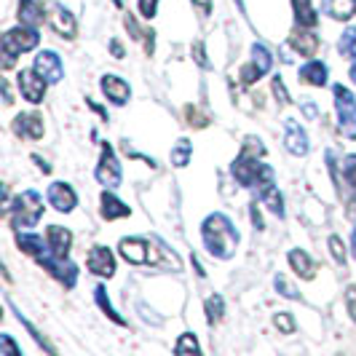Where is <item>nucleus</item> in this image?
<instances>
[{
    "label": "nucleus",
    "mask_w": 356,
    "mask_h": 356,
    "mask_svg": "<svg viewBox=\"0 0 356 356\" xmlns=\"http://www.w3.org/2000/svg\"><path fill=\"white\" fill-rule=\"evenodd\" d=\"M201 238H204V247L209 250V254L217 260H231L236 254V247H238V233L233 228V222L220 212L209 214L204 220Z\"/></svg>",
    "instance_id": "f257e3e1"
},
{
    "label": "nucleus",
    "mask_w": 356,
    "mask_h": 356,
    "mask_svg": "<svg viewBox=\"0 0 356 356\" xmlns=\"http://www.w3.org/2000/svg\"><path fill=\"white\" fill-rule=\"evenodd\" d=\"M38 40H40L38 27H30V24H19L14 30H8L3 35V67L8 70L22 51H33L38 46Z\"/></svg>",
    "instance_id": "f03ea898"
},
{
    "label": "nucleus",
    "mask_w": 356,
    "mask_h": 356,
    "mask_svg": "<svg viewBox=\"0 0 356 356\" xmlns=\"http://www.w3.org/2000/svg\"><path fill=\"white\" fill-rule=\"evenodd\" d=\"M6 209H8V217L17 228H33L43 217V198L38 196L35 191H22L14 198V204L6 207Z\"/></svg>",
    "instance_id": "7ed1b4c3"
},
{
    "label": "nucleus",
    "mask_w": 356,
    "mask_h": 356,
    "mask_svg": "<svg viewBox=\"0 0 356 356\" xmlns=\"http://www.w3.org/2000/svg\"><path fill=\"white\" fill-rule=\"evenodd\" d=\"M332 97H335V110H338V126L346 140H356V99L354 94L346 89L343 83L332 86Z\"/></svg>",
    "instance_id": "20e7f679"
},
{
    "label": "nucleus",
    "mask_w": 356,
    "mask_h": 356,
    "mask_svg": "<svg viewBox=\"0 0 356 356\" xmlns=\"http://www.w3.org/2000/svg\"><path fill=\"white\" fill-rule=\"evenodd\" d=\"M38 266L43 268V270H49L56 282H62V284L72 289L75 286V279H78V268L75 263L67 260V254H56V252H46V254H40L38 257Z\"/></svg>",
    "instance_id": "39448f33"
},
{
    "label": "nucleus",
    "mask_w": 356,
    "mask_h": 356,
    "mask_svg": "<svg viewBox=\"0 0 356 356\" xmlns=\"http://www.w3.org/2000/svg\"><path fill=\"white\" fill-rule=\"evenodd\" d=\"M270 67H273V56H270V51H268L263 43H254V46H252V59L241 67L238 81H241L244 86H252V83H257L263 75H268Z\"/></svg>",
    "instance_id": "423d86ee"
},
{
    "label": "nucleus",
    "mask_w": 356,
    "mask_h": 356,
    "mask_svg": "<svg viewBox=\"0 0 356 356\" xmlns=\"http://www.w3.org/2000/svg\"><path fill=\"white\" fill-rule=\"evenodd\" d=\"M97 179L105 185V188H118L121 179H124V172H121V163L115 159L113 147L107 143H102V156H99V163H97Z\"/></svg>",
    "instance_id": "0eeeda50"
},
{
    "label": "nucleus",
    "mask_w": 356,
    "mask_h": 356,
    "mask_svg": "<svg viewBox=\"0 0 356 356\" xmlns=\"http://www.w3.org/2000/svg\"><path fill=\"white\" fill-rule=\"evenodd\" d=\"M17 86H19V94H22L30 105H40V102H43V97H46V86H49V81H46L43 75H38L35 70H19Z\"/></svg>",
    "instance_id": "6e6552de"
},
{
    "label": "nucleus",
    "mask_w": 356,
    "mask_h": 356,
    "mask_svg": "<svg viewBox=\"0 0 356 356\" xmlns=\"http://www.w3.org/2000/svg\"><path fill=\"white\" fill-rule=\"evenodd\" d=\"M33 70L38 75H43L49 83H59L65 78V65H62V59H59L56 51H38L35 62H33Z\"/></svg>",
    "instance_id": "1a4fd4ad"
},
{
    "label": "nucleus",
    "mask_w": 356,
    "mask_h": 356,
    "mask_svg": "<svg viewBox=\"0 0 356 356\" xmlns=\"http://www.w3.org/2000/svg\"><path fill=\"white\" fill-rule=\"evenodd\" d=\"M86 268H89L94 276L113 279V273H115V257H113V252L107 250V247L97 244V247H91V250H89V257H86Z\"/></svg>",
    "instance_id": "9d476101"
},
{
    "label": "nucleus",
    "mask_w": 356,
    "mask_h": 356,
    "mask_svg": "<svg viewBox=\"0 0 356 356\" xmlns=\"http://www.w3.org/2000/svg\"><path fill=\"white\" fill-rule=\"evenodd\" d=\"M284 147L292 153V156H308V150H311V145H308V134H305V129L295 118H286L284 121Z\"/></svg>",
    "instance_id": "9b49d317"
},
{
    "label": "nucleus",
    "mask_w": 356,
    "mask_h": 356,
    "mask_svg": "<svg viewBox=\"0 0 356 356\" xmlns=\"http://www.w3.org/2000/svg\"><path fill=\"white\" fill-rule=\"evenodd\" d=\"M49 204H51L56 212L67 214L78 207V196L67 182H51L49 185Z\"/></svg>",
    "instance_id": "f8f14e48"
},
{
    "label": "nucleus",
    "mask_w": 356,
    "mask_h": 356,
    "mask_svg": "<svg viewBox=\"0 0 356 356\" xmlns=\"http://www.w3.org/2000/svg\"><path fill=\"white\" fill-rule=\"evenodd\" d=\"M99 89H102V94H105V97L110 99V102H113V105H126V102H129V97H131V89H129V83H126L124 78L113 75V72L102 75V81H99Z\"/></svg>",
    "instance_id": "ddd939ff"
},
{
    "label": "nucleus",
    "mask_w": 356,
    "mask_h": 356,
    "mask_svg": "<svg viewBox=\"0 0 356 356\" xmlns=\"http://www.w3.org/2000/svg\"><path fill=\"white\" fill-rule=\"evenodd\" d=\"M49 22H51V27L56 30V35L67 38V40H72V38H75V33H78L75 17H72V14L65 8V6H62V3H54V6H51Z\"/></svg>",
    "instance_id": "4468645a"
},
{
    "label": "nucleus",
    "mask_w": 356,
    "mask_h": 356,
    "mask_svg": "<svg viewBox=\"0 0 356 356\" xmlns=\"http://www.w3.org/2000/svg\"><path fill=\"white\" fill-rule=\"evenodd\" d=\"M14 131L19 137H27V140H40L46 126H43V115L38 113H22L14 118Z\"/></svg>",
    "instance_id": "2eb2a0df"
},
{
    "label": "nucleus",
    "mask_w": 356,
    "mask_h": 356,
    "mask_svg": "<svg viewBox=\"0 0 356 356\" xmlns=\"http://www.w3.org/2000/svg\"><path fill=\"white\" fill-rule=\"evenodd\" d=\"M289 43H292V49L300 54V56H316L319 51V35H314V33H308L305 27H298L292 35H289Z\"/></svg>",
    "instance_id": "dca6fc26"
},
{
    "label": "nucleus",
    "mask_w": 356,
    "mask_h": 356,
    "mask_svg": "<svg viewBox=\"0 0 356 356\" xmlns=\"http://www.w3.org/2000/svg\"><path fill=\"white\" fill-rule=\"evenodd\" d=\"M46 19V8L43 0H19V24H30V27H40Z\"/></svg>",
    "instance_id": "f3484780"
},
{
    "label": "nucleus",
    "mask_w": 356,
    "mask_h": 356,
    "mask_svg": "<svg viewBox=\"0 0 356 356\" xmlns=\"http://www.w3.org/2000/svg\"><path fill=\"white\" fill-rule=\"evenodd\" d=\"M257 196L263 201V207H266L270 214H276V217H284V198L279 193V188H276V182H268L263 188H257Z\"/></svg>",
    "instance_id": "a211bd4d"
},
{
    "label": "nucleus",
    "mask_w": 356,
    "mask_h": 356,
    "mask_svg": "<svg viewBox=\"0 0 356 356\" xmlns=\"http://www.w3.org/2000/svg\"><path fill=\"white\" fill-rule=\"evenodd\" d=\"M327 75H330V70L319 59H311V62H305L303 67H300V81H305L308 86H316V89L327 86Z\"/></svg>",
    "instance_id": "6ab92c4d"
},
{
    "label": "nucleus",
    "mask_w": 356,
    "mask_h": 356,
    "mask_svg": "<svg viewBox=\"0 0 356 356\" xmlns=\"http://www.w3.org/2000/svg\"><path fill=\"white\" fill-rule=\"evenodd\" d=\"M46 241H49L51 252H56V254H67L72 247V233L67 231V228H62V225H49Z\"/></svg>",
    "instance_id": "aec40b11"
},
{
    "label": "nucleus",
    "mask_w": 356,
    "mask_h": 356,
    "mask_svg": "<svg viewBox=\"0 0 356 356\" xmlns=\"http://www.w3.org/2000/svg\"><path fill=\"white\" fill-rule=\"evenodd\" d=\"M17 247L24 254H30V257H40V254H46V252L51 250L49 247V241H43L40 236H35V233H17Z\"/></svg>",
    "instance_id": "412c9836"
},
{
    "label": "nucleus",
    "mask_w": 356,
    "mask_h": 356,
    "mask_svg": "<svg viewBox=\"0 0 356 356\" xmlns=\"http://www.w3.org/2000/svg\"><path fill=\"white\" fill-rule=\"evenodd\" d=\"M286 260H289L292 270H295L300 279H314V276H316V266H314V260L308 257V252L292 250L289 254H286Z\"/></svg>",
    "instance_id": "4be33fe9"
},
{
    "label": "nucleus",
    "mask_w": 356,
    "mask_h": 356,
    "mask_svg": "<svg viewBox=\"0 0 356 356\" xmlns=\"http://www.w3.org/2000/svg\"><path fill=\"white\" fill-rule=\"evenodd\" d=\"M99 201H102V217H105L107 222H110V220H121V217H129V212H131V209L126 207L124 201H121L118 196H113L110 191H105Z\"/></svg>",
    "instance_id": "5701e85b"
},
{
    "label": "nucleus",
    "mask_w": 356,
    "mask_h": 356,
    "mask_svg": "<svg viewBox=\"0 0 356 356\" xmlns=\"http://www.w3.org/2000/svg\"><path fill=\"white\" fill-rule=\"evenodd\" d=\"M292 8H295V19L300 27H316L319 24V17L311 6V0H292Z\"/></svg>",
    "instance_id": "b1692460"
},
{
    "label": "nucleus",
    "mask_w": 356,
    "mask_h": 356,
    "mask_svg": "<svg viewBox=\"0 0 356 356\" xmlns=\"http://www.w3.org/2000/svg\"><path fill=\"white\" fill-rule=\"evenodd\" d=\"M191 156H193V143L191 140H185V137H179L175 147H172V163L182 169V166H188L191 163Z\"/></svg>",
    "instance_id": "393cba45"
},
{
    "label": "nucleus",
    "mask_w": 356,
    "mask_h": 356,
    "mask_svg": "<svg viewBox=\"0 0 356 356\" xmlns=\"http://www.w3.org/2000/svg\"><path fill=\"white\" fill-rule=\"evenodd\" d=\"M94 300H97V305L105 311V316H110V319L115 321V324H121V327H124L126 321L121 319L118 314H115V308H113V303H110V298H107V292H105V286H102V284L94 286Z\"/></svg>",
    "instance_id": "a878e982"
},
{
    "label": "nucleus",
    "mask_w": 356,
    "mask_h": 356,
    "mask_svg": "<svg viewBox=\"0 0 356 356\" xmlns=\"http://www.w3.org/2000/svg\"><path fill=\"white\" fill-rule=\"evenodd\" d=\"M330 14L335 19H351L356 14V0H330Z\"/></svg>",
    "instance_id": "bb28decb"
},
{
    "label": "nucleus",
    "mask_w": 356,
    "mask_h": 356,
    "mask_svg": "<svg viewBox=\"0 0 356 356\" xmlns=\"http://www.w3.org/2000/svg\"><path fill=\"white\" fill-rule=\"evenodd\" d=\"M204 311H207V321H209V324H217V321L222 319V311H225V303H222V298H220V295H212V298H207V303H204Z\"/></svg>",
    "instance_id": "cd10ccee"
},
{
    "label": "nucleus",
    "mask_w": 356,
    "mask_h": 356,
    "mask_svg": "<svg viewBox=\"0 0 356 356\" xmlns=\"http://www.w3.org/2000/svg\"><path fill=\"white\" fill-rule=\"evenodd\" d=\"M185 118H188V124L196 126V129H204V126L209 124V113H204V110L196 105L185 107Z\"/></svg>",
    "instance_id": "c85d7f7f"
},
{
    "label": "nucleus",
    "mask_w": 356,
    "mask_h": 356,
    "mask_svg": "<svg viewBox=\"0 0 356 356\" xmlns=\"http://www.w3.org/2000/svg\"><path fill=\"white\" fill-rule=\"evenodd\" d=\"M340 51L348 59H356V27H348L340 38Z\"/></svg>",
    "instance_id": "c756f323"
},
{
    "label": "nucleus",
    "mask_w": 356,
    "mask_h": 356,
    "mask_svg": "<svg viewBox=\"0 0 356 356\" xmlns=\"http://www.w3.org/2000/svg\"><path fill=\"white\" fill-rule=\"evenodd\" d=\"M340 163H343V179H346V185H351V191L356 193V156H346Z\"/></svg>",
    "instance_id": "7c9ffc66"
},
{
    "label": "nucleus",
    "mask_w": 356,
    "mask_h": 356,
    "mask_svg": "<svg viewBox=\"0 0 356 356\" xmlns=\"http://www.w3.org/2000/svg\"><path fill=\"white\" fill-rule=\"evenodd\" d=\"M330 254H332V260L338 263V266H346V244H343V238L340 236H330Z\"/></svg>",
    "instance_id": "2f4dec72"
},
{
    "label": "nucleus",
    "mask_w": 356,
    "mask_h": 356,
    "mask_svg": "<svg viewBox=\"0 0 356 356\" xmlns=\"http://www.w3.org/2000/svg\"><path fill=\"white\" fill-rule=\"evenodd\" d=\"M273 286L279 289V295H282V298H286V300H298V298H300V295H298V289L289 284V282H286V276H282V273L273 279Z\"/></svg>",
    "instance_id": "473e14b6"
},
{
    "label": "nucleus",
    "mask_w": 356,
    "mask_h": 356,
    "mask_svg": "<svg viewBox=\"0 0 356 356\" xmlns=\"http://www.w3.org/2000/svg\"><path fill=\"white\" fill-rule=\"evenodd\" d=\"M175 351H177V354H185V351H191V354H198V340H196V335L185 332V335H182V338L177 340Z\"/></svg>",
    "instance_id": "72a5a7b5"
},
{
    "label": "nucleus",
    "mask_w": 356,
    "mask_h": 356,
    "mask_svg": "<svg viewBox=\"0 0 356 356\" xmlns=\"http://www.w3.org/2000/svg\"><path fill=\"white\" fill-rule=\"evenodd\" d=\"M273 324H276V330L284 332V335H292V332H295V321H292V316H289L286 311L276 314V316H273Z\"/></svg>",
    "instance_id": "f704fd0d"
},
{
    "label": "nucleus",
    "mask_w": 356,
    "mask_h": 356,
    "mask_svg": "<svg viewBox=\"0 0 356 356\" xmlns=\"http://www.w3.org/2000/svg\"><path fill=\"white\" fill-rule=\"evenodd\" d=\"M159 11V0H140V14L145 19H153Z\"/></svg>",
    "instance_id": "c9c22d12"
},
{
    "label": "nucleus",
    "mask_w": 356,
    "mask_h": 356,
    "mask_svg": "<svg viewBox=\"0 0 356 356\" xmlns=\"http://www.w3.org/2000/svg\"><path fill=\"white\" fill-rule=\"evenodd\" d=\"M346 308H348L351 319L356 321V284H351L348 289H346Z\"/></svg>",
    "instance_id": "e433bc0d"
},
{
    "label": "nucleus",
    "mask_w": 356,
    "mask_h": 356,
    "mask_svg": "<svg viewBox=\"0 0 356 356\" xmlns=\"http://www.w3.org/2000/svg\"><path fill=\"white\" fill-rule=\"evenodd\" d=\"M273 94L279 97V102H282V105H289V94H286L284 81H282V78H273Z\"/></svg>",
    "instance_id": "4c0bfd02"
},
{
    "label": "nucleus",
    "mask_w": 356,
    "mask_h": 356,
    "mask_svg": "<svg viewBox=\"0 0 356 356\" xmlns=\"http://www.w3.org/2000/svg\"><path fill=\"white\" fill-rule=\"evenodd\" d=\"M193 59H196L201 67H209V59H207V49H204V43L198 40V43H193Z\"/></svg>",
    "instance_id": "58836bf2"
},
{
    "label": "nucleus",
    "mask_w": 356,
    "mask_h": 356,
    "mask_svg": "<svg viewBox=\"0 0 356 356\" xmlns=\"http://www.w3.org/2000/svg\"><path fill=\"white\" fill-rule=\"evenodd\" d=\"M0 348L8 351V354H22V348L11 340V335H0Z\"/></svg>",
    "instance_id": "ea45409f"
},
{
    "label": "nucleus",
    "mask_w": 356,
    "mask_h": 356,
    "mask_svg": "<svg viewBox=\"0 0 356 356\" xmlns=\"http://www.w3.org/2000/svg\"><path fill=\"white\" fill-rule=\"evenodd\" d=\"M110 51H113V56L115 59H124V46H121V40H110Z\"/></svg>",
    "instance_id": "a19ab883"
},
{
    "label": "nucleus",
    "mask_w": 356,
    "mask_h": 356,
    "mask_svg": "<svg viewBox=\"0 0 356 356\" xmlns=\"http://www.w3.org/2000/svg\"><path fill=\"white\" fill-rule=\"evenodd\" d=\"M303 110H305V115H308V118H316V115H319V113H316V105H314V102H308V99L303 102Z\"/></svg>",
    "instance_id": "79ce46f5"
},
{
    "label": "nucleus",
    "mask_w": 356,
    "mask_h": 356,
    "mask_svg": "<svg viewBox=\"0 0 356 356\" xmlns=\"http://www.w3.org/2000/svg\"><path fill=\"white\" fill-rule=\"evenodd\" d=\"M33 161H35V163H38V169H40V172H46V175L51 172V166H49V163H46V161H43V159H40V156H33Z\"/></svg>",
    "instance_id": "37998d69"
},
{
    "label": "nucleus",
    "mask_w": 356,
    "mask_h": 356,
    "mask_svg": "<svg viewBox=\"0 0 356 356\" xmlns=\"http://www.w3.org/2000/svg\"><path fill=\"white\" fill-rule=\"evenodd\" d=\"M348 214H351V217L356 220V201H351V207H348Z\"/></svg>",
    "instance_id": "c03bdc74"
},
{
    "label": "nucleus",
    "mask_w": 356,
    "mask_h": 356,
    "mask_svg": "<svg viewBox=\"0 0 356 356\" xmlns=\"http://www.w3.org/2000/svg\"><path fill=\"white\" fill-rule=\"evenodd\" d=\"M351 81H354V86H356V62H354V67H351Z\"/></svg>",
    "instance_id": "a18cd8bd"
},
{
    "label": "nucleus",
    "mask_w": 356,
    "mask_h": 356,
    "mask_svg": "<svg viewBox=\"0 0 356 356\" xmlns=\"http://www.w3.org/2000/svg\"><path fill=\"white\" fill-rule=\"evenodd\" d=\"M351 250H354V257H356V231H354V238H351Z\"/></svg>",
    "instance_id": "49530a36"
},
{
    "label": "nucleus",
    "mask_w": 356,
    "mask_h": 356,
    "mask_svg": "<svg viewBox=\"0 0 356 356\" xmlns=\"http://www.w3.org/2000/svg\"><path fill=\"white\" fill-rule=\"evenodd\" d=\"M115 6H121V0H115Z\"/></svg>",
    "instance_id": "de8ad7c7"
}]
</instances>
